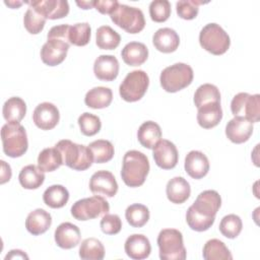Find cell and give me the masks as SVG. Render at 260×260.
I'll use <instances>...</instances> for the list:
<instances>
[{"mask_svg":"<svg viewBox=\"0 0 260 260\" xmlns=\"http://www.w3.org/2000/svg\"><path fill=\"white\" fill-rule=\"evenodd\" d=\"M46 17L38 12L34 7H28L23 16V24L25 29L31 34L37 35L41 32L46 23Z\"/></svg>","mask_w":260,"mask_h":260,"instance_id":"obj_41","label":"cell"},{"mask_svg":"<svg viewBox=\"0 0 260 260\" xmlns=\"http://www.w3.org/2000/svg\"><path fill=\"white\" fill-rule=\"evenodd\" d=\"M193 69L185 63H176L166 67L159 76L161 87L168 92H177L191 84Z\"/></svg>","mask_w":260,"mask_h":260,"instance_id":"obj_5","label":"cell"},{"mask_svg":"<svg viewBox=\"0 0 260 260\" xmlns=\"http://www.w3.org/2000/svg\"><path fill=\"white\" fill-rule=\"evenodd\" d=\"M231 111L235 117L245 118L252 123L260 120V95L239 92L231 103Z\"/></svg>","mask_w":260,"mask_h":260,"instance_id":"obj_11","label":"cell"},{"mask_svg":"<svg viewBox=\"0 0 260 260\" xmlns=\"http://www.w3.org/2000/svg\"><path fill=\"white\" fill-rule=\"evenodd\" d=\"M80 132L85 136H93L100 132L102 127L101 119L90 113H83L78 118Z\"/></svg>","mask_w":260,"mask_h":260,"instance_id":"obj_42","label":"cell"},{"mask_svg":"<svg viewBox=\"0 0 260 260\" xmlns=\"http://www.w3.org/2000/svg\"><path fill=\"white\" fill-rule=\"evenodd\" d=\"M110 16L116 25L129 34L140 32L145 26L143 12L137 7L119 3Z\"/></svg>","mask_w":260,"mask_h":260,"instance_id":"obj_8","label":"cell"},{"mask_svg":"<svg viewBox=\"0 0 260 260\" xmlns=\"http://www.w3.org/2000/svg\"><path fill=\"white\" fill-rule=\"evenodd\" d=\"M76 4L82 9H90L94 7V1H76Z\"/></svg>","mask_w":260,"mask_h":260,"instance_id":"obj_50","label":"cell"},{"mask_svg":"<svg viewBox=\"0 0 260 260\" xmlns=\"http://www.w3.org/2000/svg\"><path fill=\"white\" fill-rule=\"evenodd\" d=\"M3 151L10 157H19L27 150L28 142L24 127L16 122H7L1 129Z\"/></svg>","mask_w":260,"mask_h":260,"instance_id":"obj_4","label":"cell"},{"mask_svg":"<svg viewBox=\"0 0 260 260\" xmlns=\"http://www.w3.org/2000/svg\"><path fill=\"white\" fill-rule=\"evenodd\" d=\"M205 260H232L233 256L223 242L217 239L207 241L202 251Z\"/></svg>","mask_w":260,"mask_h":260,"instance_id":"obj_32","label":"cell"},{"mask_svg":"<svg viewBox=\"0 0 260 260\" xmlns=\"http://www.w3.org/2000/svg\"><path fill=\"white\" fill-rule=\"evenodd\" d=\"M119 5L117 0H98L94 1V8L103 14H111Z\"/></svg>","mask_w":260,"mask_h":260,"instance_id":"obj_47","label":"cell"},{"mask_svg":"<svg viewBox=\"0 0 260 260\" xmlns=\"http://www.w3.org/2000/svg\"><path fill=\"white\" fill-rule=\"evenodd\" d=\"M203 4L202 1H195V0H182L176 3L177 14L183 19H193L197 16L199 8L198 5Z\"/></svg>","mask_w":260,"mask_h":260,"instance_id":"obj_44","label":"cell"},{"mask_svg":"<svg viewBox=\"0 0 260 260\" xmlns=\"http://www.w3.org/2000/svg\"><path fill=\"white\" fill-rule=\"evenodd\" d=\"M112 100L113 92L109 87L95 86L86 92L84 103L91 109H104L110 106Z\"/></svg>","mask_w":260,"mask_h":260,"instance_id":"obj_28","label":"cell"},{"mask_svg":"<svg viewBox=\"0 0 260 260\" xmlns=\"http://www.w3.org/2000/svg\"><path fill=\"white\" fill-rule=\"evenodd\" d=\"M63 165L60 151L54 146L43 149L38 156V167L43 172H53Z\"/></svg>","mask_w":260,"mask_h":260,"instance_id":"obj_33","label":"cell"},{"mask_svg":"<svg viewBox=\"0 0 260 260\" xmlns=\"http://www.w3.org/2000/svg\"><path fill=\"white\" fill-rule=\"evenodd\" d=\"M93 72L98 79L112 81L118 76L119 62L113 55H101L93 63Z\"/></svg>","mask_w":260,"mask_h":260,"instance_id":"obj_20","label":"cell"},{"mask_svg":"<svg viewBox=\"0 0 260 260\" xmlns=\"http://www.w3.org/2000/svg\"><path fill=\"white\" fill-rule=\"evenodd\" d=\"M150 18L155 22H164L171 15V3L168 0H154L149 4Z\"/></svg>","mask_w":260,"mask_h":260,"instance_id":"obj_43","label":"cell"},{"mask_svg":"<svg viewBox=\"0 0 260 260\" xmlns=\"http://www.w3.org/2000/svg\"><path fill=\"white\" fill-rule=\"evenodd\" d=\"M213 102L220 103V92L215 85L210 83H204L196 89L194 93V104L197 109L203 105Z\"/></svg>","mask_w":260,"mask_h":260,"instance_id":"obj_38","label":"cell"},{"mask_svg":"<svg viewBox=\"0 0 260 260\" xmlns=\"http://www.w3.org/2000/svg\"><path fill=\"white\" fill-rule=\"evenodd\" d=\"M49 19H59L69 13V4L64 0H39L25 2Z\"/></svg>","mask_w":260,"mask_h":260,"instance_id":"obj_16","label":"cell"},{"mask_svg":"<svg viewBox=\"0 0 260 260\" xmlns=\"http://www.w3.org/2000/svg\"><path fill=\"white\" fill-rule=\"evenodd\" d=\"M123 61L129 66L142 65L148 57V49L143 43L130 42L122 49Z\"/></svg>","mask_w":260,"mask_h":260,"instance_id":"obj_26","label":"cell"},{"mask_svg":"<svg viewBox=\"0 0 260 260\" xmlns=\"http://www.w3.org/2000/svg\"><path fill=\"white\" fill-rule=\"evenodd\" d=\"M149 84V77L143 70L129 72L119 86L121 98L129 103L139 101L146 92Z\"/></svg>","mask_w":260,"mask_h":260,"instance_id":"obj_10","label":"cell"},{"mask_svg":"<svg viewBox=\"0 0 260 260\" xmlns=\"http://www.w3.org/2000/svg\"><path fill=\"white\" fill-rule=\"evenodd\" d=\"M88 148L92 154L93 162L96 164H104L110 161L115 153L114 146L109 140L99 139L90 142Z\"/></svg>","mask_w":260,"mask_h":260,"instance_id":"obj_34","label":"cell"},{"mask_svg":"<svg viewBox=\"0 0 260 260\" xmlns=\"http://www.w3.org/2000/svg\"><path fill=\"white\" fill-rule=\"evenodd\" d=\"M159 258L161 260H184L187 253L183 243V235L176 229L161 230L157 236Z\"/></svg>","mask_w":260,"mask_h":260,"instance_id":"obj_6","label":"cell"},{"mask_svg":"<svg viewBox=\"0 0 260 260\" xmlns=\"http://www.w3.org/2000/svg\"><path fill=\"white\" fill-rule=\"evenodd\" d=\"M220 205L221 198L215 190L201 192L186 212V221L190 229L196 232L207 231L213 224Z\"/></svg>","mask_w":260,"mask_h":260,"instance_id":"obj_1","label":"cell"},{"mask_svg":"<svg viewBox=\"0 0 260 260\" xmlns=\"http://www.w3.org/2000/svg\"><path fill=\"white\" fill-rule=\"evenodd\" d=\"M137 138L142 146L151 149L160 140L161 129L157 123L146 121L140 125L137 131Z\"/></svg>","mask_w":260,"mask_h":260,"instance_id":"obj_27","label":"cell"},{"mask_svg":"<svg viewBox=\"0 0 260 260\" xmlns=\"http://www.w3.org/2000/svg\"><path fill=\"white\" fill-rule=\"evenodd\" d=\"M14 258H22V259H28V256L21 250H11L9 254L6 255L5 259H14Z\"/></svg>","mask_w":260,"mask_h":260,"instance_id":"obj_49","label":"cell"},{"mask_svg":"<svg viewBox=\"0 0 260 260\" xmlns=\"http://www.w3.org/2000/svg\"><path fill=\"white\" fill-rule=\"evenodd\" d=\"M185 171L193 179H201L209 171L207 156L199 150H191L185 157Z\"/></svg>","mask_w":260,"mask_h":260,"instance_id":"obj_21","label":"cell"},{"mask_svg":"<svg viewBox=\"0 0 260 260\" xmlns=\"http://www.w3.org/2000/svg\"><path fill=\"white\" fill-rule=\"evenodd\" d=\"M52 224V216L42 208H37L29 212L25 219V228L34 236L46 233Z\"/></svg>","mask_w":260,"mask_h":260,"instance_id":"obj_24","label":"cell"},{"mask_svg":"<svg viewBox=\"0 0 260 260\" xmlns=\"http://www.w3.org/2000/svg\"><path fill=\"white\" fill-rule=\"evenodd\" d=\"M26 113V105L21 98L12 96L8 99L2 109V114L7 122L19 123Z\"/></svg>","mask_w":260,"mask_h":260,"instance_id":"obj_30","label":"cell"},{"mask_svg":"<svg viewBox=\"0 0 260 260\" xmlns=\"http://www.w3.org/2000/svg\"><path fill=\"white\" fill-rule=\"evenodd\" d=\"M109 210V202L100 195L77 200L71 206V214L77 220H89L104 216Z\"/></svg>","mask_w":260,"mask_h":260,"instance_id":"obj_9","label":"cell"},{"mask_svg":"<svg viewBox=\"0 0 260 260\" xmlns=\"http://www.w3.org/2000/svg\"><path fill=\"white\" fill-rule=\"evenodd\" d=\"M79 257L84 260H102L105 257V248L95 238H87L79 247Z\"/></svg>","mask_w":260,"mask_h":260,"instance_id":"obj_36","label":"cell"},{"mask_svg":"<svg viewBox=\"0 0 260 260\" xmlns=\"http://www.w3.org/2000/svg\"><path fill=\"white\" fill-rule=\"evenodd\" d=\"M166 193L172 203L182 204L191 194L190 184L183 177H175L168 182Z\"/></svg>","mask_w":260,"mask_h":260,"instance_id":"obj_25","label":"cell"},{"mask_svg":"<svg viewBox=\"0 0 260 260\" xmlns=\"http://www.w3.org/2000/svg\"><path fill=\"white\" fill-rule=\"evenodd\" d=\"M242 228V219L236 214H228L223 216L219 223V232L222 234V236L229 239L237 238L240 235Z\"/></svg>","mask_w":260,"mask_h":260,"instance_id":"obj_40","label":"cell"},{"mask_svg":"<svg viewBox=\"0 0 260 260\" xmlns=\"http://www.w3.org/2000/svg\"><path fill=\"white\" fill-rule=\"evenodd\" d=\"M149 172L147 156L138 150H128L123 157L121 177L128 187H139L144 182Z\"/></svg>","mask_w":260,"mask_h":260,"instance_id":"obj_2","label":"cell"},{"mask_svg":"<svg viewBox=\"0 0 260 260\" xmlns=\"http://www.w3.org/2000/svg\"><path fill=\"white\" fill-rule=\"evenodd\" d=\"M199 43L207 52L213 55H222L229 50L231 40L219 24L208 23L200 30Z\"/></svg>","mask_w":260,"mask_h":260,"instance_id":"obj_7","label":"cell"},{"mask_svg":"<svg viewBox=\"0 0 260 260\" xmlns=\"http://www.w3.org/2000/svg\"><path fill=\"white\" fill-rule=\"evenodd\" d=\"M155 164L164 170H171L178 164V150L176 145L167 139H160L152 148Z\"/></svg>","mask_w":260,"mask_h":260,"instance_id":"obj_14","label":"cell"},{"mask_svg":"<svg viewBox=\"0 0 260 260\" xmlns=\"http://www.w3.org/2000/svg\"><path fill=\"white\" fill-rule=\"evenodd\" d=\"M89 190L94 195L114 197L118 192V183L109 171H98L89 180Z\"/></svg>","mask_w":260,"mask_h":260,"instance_id":"obj_13","label":"cell"},{"mask_svg":"<svg viewBox=\"0 0 260 260\" xmlns=\"http://www.w3.org/2000/svg\"><path fill=\"white\" fill-rule=\"evenodd\" d=\"M69 199L68 190L62 185H52L43 194V200L51 208L63 207Z\"/></svg>","mask_w":260,"mask_h":260,"instance_id":"obj_31","label":"cell"},{"mask_svg":"<svg viewBox=\"0 0 260 260\" xmlns=\"http://www.w3.org/2000/svg\"><path fill=\"white\" fill-rule=\"evenodd\" d=\"M60 114L58 108L49 102L39 104L32 114V120L36 126L42 130H51L59 122Z\"/></svg>","mask_w":260,"mask_h":260,"instance_id":"obj_15","label":"cell"},{"mask_svg":"<svg viewBox=\"0 0 260 260\" xmlns=\"http://www.w3.org/2000/svg\"><path fill=\"white\" fill-rule=\"evenodd\" d=\"M70 44L61 39H48L41 49V59L48 66H56L62 63L69 49Z\"/></svg>","mask_w":260,"mask_h":260,"instance_id":"obj_12","label":"cell"},{"mask_svg":"<svg viewBox=\"0 0 260 260\" xmlns=\"http://www.w3.org/2000/svg\"><path fill=\"white\" fill-rule=\"evenodd\" d=\"M253 133V123L242 117H235L225 126V135L234 143L246 142Z\"/></svg>","mask_w":260,"mask_h":260,"instance_id":"obj_17","label":"cell"},{"mask_svg":"<svg viewBox=\"0 0 260 260\" xmlns=\"http://www.w3.org/2000/svg\"><path fill=\"white\" fill-rule=\"evenodd\" d=\"M55 147L60 151L63 165L75 171H85L93 162L88 146L77 144L68 139L60 140Z\"/></svg>","mask_w":260,"mask_h":260,"instance_id":"obj_3","label":"cell"},{"mask_svg":"<svg viewBox=\"0 0 260 260\" xmlns=\"http://www.w3.org/2000/svg\"><path fill=\"white\" fill-rule=\"evenodd\" d=\"M1 180H0V183L1 184H4L6 182H8L11 178V168L8 164H6V161L4 160H1Z\"/></svg>","mask_w":260,"mask_h":260,"instance_id":"obj_48","label":"cell"},{"mask_svg":"<svg viewBox=\"0 0 260 260\" xmlns=\"http://www.w3.org/2000/svg\"><path fill=\"white\" fill-rule=\"evenodd\" d=\"M96 46L102 50H114L121 41L120 35L109 25H102L96 29Z\"/></svg>","mask_w":260,"mask_h":260,"instance_id":"obj_35","label":"cell"},{"mask_svg":"<svg viewBox=\"0 0 260 260\" xmlns=\"http://www.w3.org/2000/svg\"><path fill=\"white\" fill-rule=\"evenodd\" d=\"M91 28L87 22H79L70 25L68 34V42L74 46L82 47L88 44L90 40Z\"/></svg>","mask_w":260,"mask_h":260,"instance_id":"obj_39","label":"cell"},{"mask_svg":"<svg viewBox=\"0 0 260 260\" xmlns=\"http://www.w3.org/2000/svg\"><path fill=\"white\" fill-rule=\"evenodd\" d=\"M152 43L157 51L162 53H172L178 49L180 38L175 29L162 27L154 32Z\"/></svg>","mask_w":260,"mask_h":260,"instance_id":"obj_22","label":"cell"},{"mask_svg":"<svg viewBox=\"0 0 260 260\" xmlns=\"http://www.w3.org/2000/svg\"><path fill=\"white\" fill-rule=\"evenodd\" d=\"M124 249L127 256L134 260L145 259L151 252L149 240L141 234H133L129 236L125 242Z\"/></svg>","mask_w":260,"mask_h":260,"instance_id":"obj_19","label":"cell"},{"mask_svg":"<svg viewBox=\"0 0 260 260\" xmlns=\"http://www.w3.org/2000/svg\"><path fill=\"white\" fill-rule=\"evenodd\" d=\"M5 4L12 7V8H17L18 6H20L22 4V2H17V1L16 2L15 1L14 2H9V1L7 2V1H5Z\"/></svg>","mask_w":260,"mask_h":260,"instance_id":"obj_51","label":"cell"},{"mask_svg":"<svg viewBox=\"0 0 260 260\" xmlns=\"http://www.w3.org/2000/svg\"><path fill=\"white\" fill-rule=\"evenodd\" d=\"M102 232L106 235H116L122 229V221L117 214H105L101 220Z\"/></svg>","mask_w":260,"mask_h":260,"instance_id":"obj_45","label":"cell"},{"mask_svg":"<svg viewBox=\"0 0 260 260\" xmlns=\"http://www.w3.org/2000/svg\"><path fill=\"white\" fill-rule=\"evenodd\" d=\"M222 118V110L219 102L208 103L198 108L197 122L204 129L215 127Z\"/></svg>","mask_w":260,"mask_h":260,"instance_id":"obj_23","label":"cell"},{"mask_svg":"<svg viewBox=\"0 0 260 260\" xmlns=\"http://www.w3.org/2000/svg\"><path fill=\"white\" fill-rule=\"evenodd\" d=\"M55 242L62 249H72L76 247L81 239L77 225L71 222H62L55 230Z\"/></svg>","mask_w":260,"mask_h":260,"instance_id":"obj_18","label":"cell"},{"mask_svg":"<svg viewBox=\"0 0 260 260\" xmlns=\"http://www.w3.org/2000/svg\"><path fill=\"white\" fill-rule=\"evenodd\" d=\"M69 29H70V25L67 24V23L60 24V25H55L49 30V32L47 35V38L48 39H61V40H65V41L68 42Z\"/></svg>","mask_w":260,"mask_h":260,"instance_id":"obj_46","label":"cell"},{"mask_svg":"<svg viewBox=\"0 0 260 260\" xmlns=\"http://www.w3.org/2000/svg\"><path fill=\"white\" fill-rule=\"evenodd\" d=\"M18 180L24 189H38L45 181V174L38 166L27 165L21 169Z\"/></svg>","mask_w":260,"mask_h":260,"instance_id":"obj_29","label":"cell"},{"mask_svg":"<svg viewBox=\"0 0 260 260\" xmlns=\"http://www.w3.org/2000/svg\"><path fill=\"white\" fill-rule=\"evenodd\" d=\"M125 217L133 228H142L149 219V210L145 205L135 203L126 208Z\"/></svg>","mask_w":260,"mask_h":260,"instance_id":"obj_37","label":"cell"}]
</instances>
